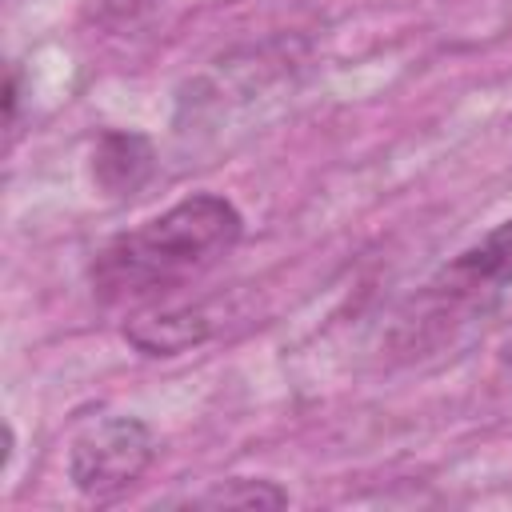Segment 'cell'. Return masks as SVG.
I'll use <instances>...</instances> for the list:
<instances>
[{"instance_id": "cell-4", "label": "cell", "mask_w": 512, "mask_h": 512, "mask_svg": "<svg viewBox=\"0 0 512 512\" xmlns=\"http://www.w3.org/2000/svg\"><path fill=\"white\" fill-rule=\"evenodd\" d=\"M284 500L288 496L268 480H224L200 496V504H216V508H280Z\"/></svg>"}, {"instance_id": "cell-1", "label": "cell", "mask_w": 512, "mask_h": 512, "mask_svg": "<svg viewBox=\"0 0 512 512\" xmlns=\"http://www.w3.org/2000/svg\"><path fill=\"white\" fill-rule=\"evenodd\" d=\"M240 232L244 220L232 200L196 192L108 240L92 264V284L104 300H148L176 292L212 272L240 244Z\"/></svg>"}, {"instance_id": "cell-2", "label": "cell", "mask_w": 512, "mask_h": 512, "mask_svg": "<svg viewBox=\"0 0 512 512\" xmlns=\"http://www.w3.org/2000/svg\"><path fill=\"white\" fill-rule=\"evenodd\" d=\"M156 440L136 416L92 420L68 448V480L88 500H116L152 464Z\"/></svg>"}, {"instance_id": "cell-3", "label": "cell", "mask_w": 512, "mask_h": 512, "mask_svg": "<svg viewBox=\"0 0 512 512\" xmlns=\"http://www.w3.org/2000/svg\"><path fill=\"white\" fill-rule=\"evenodd\" d=\"M456 276L468 284H492V288H512V220L496 224L488 236H480L460 260L452 264Z\"/></svg>"}]
</instances>
